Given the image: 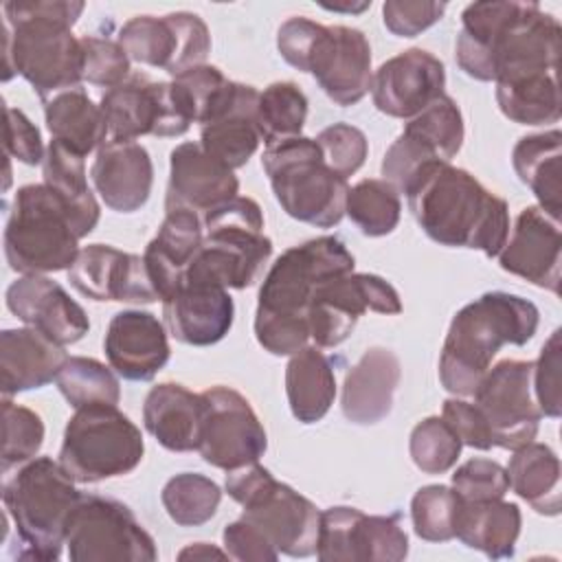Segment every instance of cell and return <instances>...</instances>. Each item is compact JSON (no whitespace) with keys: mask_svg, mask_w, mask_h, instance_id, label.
Returning <instances> with one entry per match:
<instances>
[{"mask_svg":"<svg viewBox=\"0 0 562 562\" xmlns=\"http://www.w3.org/2000/svg\"><path fill=\"white\" fill-rule=\"evenodd\" d=\"M68 281L92 301L154 303L160 301L145 259L108 244H88L68 268Z\"/></svg>","mask_w":562,"mask_h":562,"instance_id":"cell-21","label":"cell"},{"mask_svg":"<svg viewBox=\"0 0 562 562\" xmlns=\"http://www.w3.org/2000/svg\"><path fill=\"white\" fill-rule=\"evenodd\" d=\"M83 81L101 88H116L130 77V57L119 40L83 35Z\"/></svg>","mask_w":562,"mask_h":562,"instance_id":"cell-49","label":"cell"},{"mask_svg":"<svg viewBox=\"0 0 562 562\" xmlns=\"http://www.w3.org/2000/svg\"><path fill=\"white\" fill-rule=\"evenodd\" d=\"M200 397L198 452L202 459L224 472L259 461L268 448V437L250 402L222 384L202 391Z\"/></svg>","mask_w":562,"mask_h":562,"instance_id":"cell-17","label":"cell"},{"mask_svg":"<svg viewBox=\"0 0 562 562\" xmlns=\"http://www.w3.org/2000/svg\"><path fill=\"white\" fill-rule=\"evenodd\" d=\"M353 255L338 237L323 235L288 248L270 266L255 312L257 342L272 356H292L310 340L307 307L314 290L353 272Z\"/></svg>","mask_w":562,"mask_h":562,"instance_id":"cell-4","label":"cell"},{"mask_svg":"<svg viewBox=\"0 0 562 562\" xmlns=\"http://www.w3.org/2000/svg\"><path fill=\"white\" fill-rule=\"evenodd\" d=\"M441 417L457 432L463 446H470L476 450L494 448L487 422L474 402H468L465 397H457V395L448 397L443 402Z\"/></svg>","mask_w":562,"mask_h":562,"instance_id":"cell-55","label":"cell"},{"mask_svg":"<svg viewBox=\"0 0 562 562\" xmlns=\"http://www.w3.org/2000/svg\"><path fill=\"white\" fill-rule=\"evenodd\" d=\"M224 549L231 560L239 562H274L279 551L270 544V540L246 518H237L226 525L222 531Z\"/></svg>","mask_w":562,"mask_h":562,"instance_id":"cell-56","label":"cell"},{"mask_svg":"<svg viewBox=\"0 0 562 562\" xmlns=\"http://www.w3.org/2000/svg\"><path fill=\"white\" fill-rule=\"evenodd\" d=\"M446 88V68L424 48H408L386 59L371 77L373 105L393 119H413Z\"/></svg>","mask_w":562,"mask_h":562,"instance_id":"cell-20","label":"cell"},{"mask_svg":"<svg viewBox=\"0 0 562 562\" xmlns=\"http://www.w3.org/2000/svg\"><path fill=\"white\" fill-rule=\"evenodd\" d=\"M171 18L178 31V57L171 77H178L189 68L206 64V57L211 53V33L204 20L195 13L176 11L171 13Z\"/></svg>","mask_w":562,"mask_h":562,"instance_id":"cell-53","label":"cell"},{"mask_svg":"<svg viewBox=\"0 0 562 562\" xmlns=\"http://www.w3.org/2000/svg\"><path fill=\"white\" fill-rule=\"evenodd\" d=\"M224 487L244 507L241 518L255 525L279 555L307 558L316 553L318 507L288 483L277 481L259 461L228 470Z\"/></svg>","mask_w":562,"mask_h":562,"instance_id":"cell-11","label":"cell"},{"mask_svg":"<svg viewBox=\"0 0 562 562\" xmlns=\"http://www.w3.org/2000/svg\"><path fill=\"white\" fill-rule=\"evenodd\" d=\"M400 314L397 290L382 277L369 272H347L323 281L307 307L310 340L316 347H338L349 338L358 318L367 312Z\"/></svg>","mask_w":562,"mask_h":562,"instance_id":"cell-16","label":"cell"},{"mask_svg":"<svg viewBox=\"0 0 562 562\" xmlns=\"http://www.w3.org/2000/svg\"><path fill=\"white\" fill-rule=\"evenodd\" d=\"M110 367L125 380L147 382L169 360L167 327L151 312L123 310L112 316L103 338Z\"/></svg>","mask_w":562,"mask_h":562,"instance_id":"cell-26","label":"cell"},{"mask_svg":"<svg viewBox=\"0 0 562 562\" xmlns=\"http://www.w3.org/2000/svg\"><path fill=\"white\" fill-rule=\"evenodd\" d=\"M411 215L437 244L498 257L509 235L507 202L470 171L430 162L404 189Z\"/></svg>","mask_w":562,"mask_h":562,"instance_id":"cell-2","label":"cell"},{"mask_svg":"<svg viewBox=\"0 0 562 562\" xmlns=\"http://www.w3.org/2000/svg\"><path fill=\"white\" fill-rule=\"evenodd\" d=\"M57 389L72 408L90 404H119L121 384L112 367L86 356H68L57 375Z\"/></svg>","mask_w":562,"mask_h":562,"instance_id":"cell-44","label":"cell"},{"mask_svg":"<svg viewBox=\"0 0 562 562\" xmlns=\"http://www.w3.org/2000/svg\"><path fill=\"white\" fill-rule=\"evenodd\" d=\"M44 103V119L50 136L81 156L105 143L108 130L101 105H97L81 88L53 94Z\"/></svg>","mask_w":562,"mask_h":562,"instance_id":"cell-38","label":"cell"},{"mask_svg":"<svg viewBox=\"0 0 562 562\" xmlns=\"http://www.w3.org/2000/svg\"><path fill=\"white\" fill-rule=\"evenodd\" d=\"M560 22L536 2H472L454 44L459 68L479 81L558 68Z\"/></svg>","mask_w":562,"mask_h":562,"instance_id":"cell-1","label":"cell"},{"mask_svg":"<svg viewBox=\"0 0 562 562\" xmlns=\"http://www.w3.org/2000/svg\"><path fill=\"white\" fill-rule=\"evenodd\" d=\"M42 443V417L22 404H15L11 395H2V472L35 459Z\"/></svg>","mask_w":562,"mask_h":562,"instance_id":"cell-47","label":"cell"},{"mask_svg":"<svg viewBox=\"0 0 562 562\" xmlns=\"http://www.w3.org/2000/svg\"><path fill=\"white\" fill-rule=\"evenodd\" d=\"M75 479L50 457L26 461L2 485L4 516L15 527L13 555L53 562L66 547V527L81 501Z\"/></svg>","mask_w":562,"mask_h":562,"instance_id":"cell-6","label":"cell"},{"mask_svg":"<svg viewBox=\"0 0 562 562\" xmlns=\"http://www.w3.org/2000/svg\"><path fill=\"white\" fill-rule=\"evenodd\" d=\"M509 487L538 514L558 516L562 509L560 496V459L551 446L529 441L514 450L509 459Z\"/></svg>","mask_w":562,"mask_h":562,"instance_id":"cell-37","label":"cell"},{"mask_svg":"<svg viewBox=\"0 0 562 562\" xmlns=\"http://www.w3.org/2000/svg\"><path fill=\"white\" fill-rule=\"evenodd\" d=\"M450 487L461 501H492L505 498L509 492V479L507 470L498 461L476 457L454 470Z\"/></svg>","mask_w":562,"mask_h":562,"instance_id":"cell-50","label":"cell"},{"mask_svg":"<svg viewBox=\"0 0 562 562\" xmlns=\"http://www.w3.org/2000/svg\"><path fill=\"white\" fill-rule=\"evenodd\" d=\"M68 353L35 327L4 329L0 334L2 395L33 391L57 380Z\"/></svg>","mask_w":562,"mask_h":562,"instance_id":"cell-29","label":"cell"},{"mask_svg":"<svg viewBox=\"0 0 562 562\" xmlns=\"http://www.w3.org/2000/svg\"><path fill=\"white\" fill-rule=\"evenodd\" d=\"M307 119V97L294 81H274L259 92L257 127L261 143L301 136Z\"/></svg>","mask_w":562,"mask_h":562,"instance_id":"cell-43","label":"cell"},{"mask_svg":"<svg viewBox=\"0 0 562 562\" xmlns=\"http://www.w3.org/2000/svg\"><path fill=\"white\" fill-rule=\"evenodd\" d=\"M277 48L290 66L310 72L336 105H356L371 90V44L360 29L294 15L279 26Z\"/></svg>","mask_w":562,"mask_h":562,"instance_id":"cell-7","label":"cell"},{"mask_svg":"<svg viewBox=\"0 0 562 562\" xmlns=\"http://www.w3.org/2000/svg\"><path fill=\"white\" fill-rule=\"evenodd\" d=\"M472 397L487 422L494 448L518 450L536 439L542 413L533 395L531 360L496 362L481 378Z\"/></svg>","mask_w":562,"mask_h":562,"instance_id":"cell-15","label":"cell"},{"mask_svg":"<svg viewBox=\"0 0 562 562\" xmlns=\"http://www.w3.org/2000/svg\"><path fill=\"white\" fill-rule=\"evenodd\" d=\"M261 167L290 217L316 228H331L342 220L349 184L325 165L314 138L292 136L266 145Z\"/></svg>","mask_w":562,"mask_h":562,"instance_id":"cell-10","label":"cell"},{"mask_svg":"<svg viewBox=\"0 0 562 562\" xmlns=\"http://www.w3.org/2000/svg\"><path fill=\"white\" fill-rule=\"evenodd\" d=\"M498 263L538 288L560 294L562 279V233L560 222L540 206H527L518 213L507 235Z\"/></svg>","mask_w":562,"mask_h":562,"instance_id":"cell-22","label":"cell"},{"mask_svg":"<svg viewBox=\"0 0 562 562\" xmlns=\"http://www.w3.org/2000/svg\"><path fill=\"white\" fill-rule=\"evenodd\" d=\"M327 11H338V13H360V11H364V9H369L371 7V2H358V4H353V2H345V4H323Z\"/></svg>","mask_w":562,"mask_h":562,"instance_id":"cell-58","label":"cell"},{"mask_svg":"<svg viewBox=\"0 0 562 562\" xmlns=\"http://www.w3.org/2000/svg\"><path fill=\"white\" fill-rule=\"evenodd\" d=\"M86 4L77 0L4 2L2 79L22 75L42 101L83 81L81 37L72 26Z\"/></svg>","mask_w":562,"mask_h":562,"instance_id":"cell-3","label":"cell"},{"mask_svg":"<svg viewBox=\"0 0 562 562\" xmlns=\"http://www.w3.org/2000/svg\"><path fill=\"white\" fill-rule=\"evenodd\" d=\"M285 395L292 415L301 424L321 422L336 397V375L331 360L321 347H303L290 356L285 367Z\"/></svg>","mask_w":562,"mask_h":562,"instance_id":"cell-35","label":"cell"},{"mask_svg":"<svg viewBox=\"0 0 562 562\" xmlns=\"http://www.w3.org/2000/svg\"><path fill=\"white\" fill-rule=\"evenodd\" d=\"M496 103L501 112L520 125L558 123L562 114L558 68L525 70L498 77Z\"/></svg>","mask_w":562,"mask_h":562,"instance_id":"cell-36","label":"cell"},{"mask_svg":"<svg viewBox=\"0 0 562 562\" xmlns=\"http://www.w3.org/2000/svg\"><path fill=\"white\" fill-rule=\"evenodd\" d=\"M94 191L116 213L138 211L151 193L154 165L149 151L136 143H103L90 167Z\"/></svg>","mask_w":562,"mask_h":562,"instance_id":"cell-27","label":"cell"},{"mask_svg":"<svg viewBox=\"0 0 562 562\" xmlns=\"http://www.w3.org/2000/svg\"><path fill=\"white\" fill-rule=\"evenodd\" d=\"M461 498L448 485H424L411 501L415 533L426 542H448L454 538V520Z\"/></svg>","mask_w":562,"mask_h":562,"instance_id":"cell-46","label":"cell"},{"mask_svg":"<svg viewBox=\"0 0 562 562\" xmlns=\"http://www.w3.org/2000/svg\"><path fill=\"white\" fill-rule=\"evenodd\" d=\"M408 555V536L395 516H369L336 505L321 512L316 558L323 562H400Z\"/></svg>","mask_w":562,"mask_h":562,"instance_id":"cell-19","label":"cell"},{"mask_svg":"<svg viewBox=\"0 0 562 562\" xmlns=\"http://www.w3.org/2000/svg\"><path fill=\"white\" fill-rule=\"evenodd\" d=\"M461 439L457 432L446 424L443 417L430 415L415 424L408 439V452L417 470L424 474H443L448 472L459 454H461Z\"/></svg>","mask_w":562,"mask_h":562,"instance_id":"cell-45","label":"cell"},{"mask_svg":"<svg viewBox=\"0 0 562 562\" xmlns=\"http://www.w3.org/2000/svg\"><path fill=\"white\" fill-rule=\"evenodd\" d=\"M119 44L132 61L162 68L171 75L178 57V31L171 13L134 15L119 31Z\"/></svg>","mask_w":562,"mask_h":562,"instance_id":"cell-40","label":"cell"},{"mask_svg":"<svg viewBox=\"0 0 562 562\" xmlns=\"http://www.w3.org/2000/svg\"><path fill=\"white\" fill-rule=\"evenodd\" d=\"M465 127L457 101L441 94L417 116L408 119L402 134L382 158V180L404 193L417 171L430 162H450L463 145Z\"/></svg>","mask_w":562,"mask_h":562,"instance_id":"cell-18","label":"cell"},{"mask_svg":"<svg viewBox=\"0 0 562 562\" xmlns=\"http://www.w3.org/2000/svg\"><path fill=\"white\" fill-rule=\"evenodd\" d=\"M165 327L169 334L193 347L220 342L235 318L228 288L213 281L182 279L178 290L162 301Z\"/></svg>","mask_w":562,"mask_h":562,"instance_id":"cell-25","label":"cell"},{"mask_svg":"<svg viewBox=\"0 0 562 562\" xmlns=\"http://www.w3.org/2000/svg\"><path fill=\"white\" fill-rule=\"evenodd\" d=\"M86 156L66 147L64 143L50 138L46 147V156L42 162L44 182L64 198L77 220V228L81 239L88 237L99 224V202L86 178Z\"/></svg>","mask_w":562,"mask_h":562,"instance_id":"cell-39","label":"cell"},{"mask_svg":"<svg viewBox=\"0 0 562 562\" xmlns=\"http://www.w3.org/2000/svg\"><path fill=\"white\" fill-rule=\"evenodd\" d=\"M446 13V2H408L386 0L382 4V22L397 37H415L437 24Z\"/></svg>","mask_w":562,"mask_h":562,"instance_id":"cell-52","label":"cell"},{"mask_svg":"<svg viewBox=\"0 0 562 562\" xmlns=\"http://www.w3.org/2000/svg\"><path fill=\"white\" fill-rule=\"evenodd\" d=\"M72 562H154V538L121 501L83 494L66 527Z\"/></svg>","mask_w":562,"mask_h":562,"instance_id":"cell-13","label":"cell"},{"mask_svg":"<svg viewBox=\"0 0 562 562\" xmlns=\"http://www.w3.org/2000/svg\"><path fill=\"white\" fill-rule=\"evenodd\" d=\"M160 501L176 525L200 527L215 516L222 490L213 479L200 472H180L165 483Z\"/></svg>","mask_w":562,"mask_h":562,"instance_id":"cell-42","label":"cell"},{"mask_svg":"<svg viewBox=\"0 0 562 562\" xmlns=\"http://www.w3.org/2000/svg\"><path fill=\"white\" fill-rule=\"evenodd\" d=\"M226 558H228L226 549H220L209 542H193L178 553V560H226Z\"/></svg>","mask_w":562,"mask_h":562,"instance_id":"cell-57","label":"cell"},{"mask_svg":"<svg viewBox=\"0 0 562 562\" xmlns=\"http://www.w3.org/2000/svg\"><path fill=\"white\" fill-rule=\"evenodd\" d=\"M345 215L367 237H382L397 228L402 215L400 193L382 178H367L349 187Z\"/></svg>","mask_w":562,"mask_h":562,"instance_id":"cell-41","label":"cell"},{"mask_svg":"<svg viewBox=\"0 0 562 562\" xmlns=\"http://www.w3.org/2000/svg\"><path fill=\"white\" fill-rule=\"evenodd\" d=\"M204 241L202 215L189 209H167L156 237L147 244L143 259L160 299H169Z\"/></svg>","mask_w":562,"mask_h":562,"instance_id":"cell-31","label":"cell"},{"mask_svg":"<svg viewBox=\"0 0 562 562\" xmlns=\"http://www.w3.org/2000/svg\"><path fill=\"white\" fill-rule=\"evenodd\" d=\"M204 241L182 279L213 281L244 290L259 281L272 241L263 233V213L252 198L235 195L202 215Z\"/></svg>","mask_w":562,"mask_h":562,"instance_id":"cell-8","label":"cell"},{"mask_svg":"<svg viewBox=\"0 0 562 562\" xmlns=\"http://www.w3.org/2000/svg\"><path fill=\"white\" fill-rule=\"evenodd\" d=\"M520 525L522 514L516 503L503 498L461 501L454 520V538L492 560H503L514 555Z\"/></svg>","mask_w":562,"mask_h":562,"instance_id":"cell-33","label":"cell"},{"mask_svg":"<svg viewBox=\"0 0 562 562\" xmlns=\"http://www.w3.org/2000/svg\"><path fill=\"white\" fill-rule=\"evenodd\" d=\"M239 195V180L231 167L213 158L200 143H180L169 156L167 209H189L200 215Z\"/></svg>","mask_w":562,"mask_h":562,"instance_id":"cell-24","label":"cell"},{"mask_svg":"<svg viewBox=\"0 0 562 562\" xmlns=\"http://www.w3.org/2000/svg\"><path fill=\"white\" fill-rule=\"evenodd\" d=\"M562 132L549 130L522 136L512 149V165L522 184L531 189L538 206L560 222L562 211Z\"/></svg>","mask_w":562,"mask_h":562,"instance_id":"cell-34","label":"cell"},{"mask_svg":"<svg viewBox=\"0 0 562 562\" xmlns=\"http://www.w3.org/2000/svg\"><path fill=\"white\" fill-rule=\"evenodd\" d=\"M4 151L24 165L44 162L46 147L37 125L18 108H4Z\"/></svg>","mask_w":562,"mask_h":562,"instance_id":"cell-54","label":"cell"},{"mask_svg":"<svg viewBox=\"0 0 562 562\" xmlns=\"http://www.w3.org/2000/svg\"><path fill=\"white\" fill-rule=\"evenodd\" d=\"M400 380L402 364L395 351L386 347L367 349L342 382L340 408L345 419L358 426L382 422L393 408Z\"/></svg>","mask_w":562,"mask_h":562,"instance_id":"cell-28","label":"cell"},{"mask_svg":"<svg viewBox=\"0 0 562 562\" xmlns=\"http://www.w3.org/2000/svg\"><path fill=\"white\" fill-rule=\"evenodd\" d=\"M560 329H555L540 349L538 360L533 362V395L538 408L544 417H560L562 400H560V364H562V345Z\"/></svg>","mask_w":562,"mask_h":562,"instance_id":"cell-51","label":"cell"},{"mask_svg":"<svg viewBox=\"0 0 562 562\" xmlns=\"http://www.w3.org/2000/svg\"><path fill=\"white\" fill-rule=\"evenodd\" d=\"M257 103L259 90L255 86L233 81L231 94L222 110L200 130L202 149L233 171L244 167L261 143L257 127Z\"/></svg>","mask_w":562,"mask_h":562,"instance_id":"cell-30","label":"cell"},{"mask_svg":"<svg viewBox=\"0 0 562 562\" xmlns=\"http://www.w3.org/2000/svg\"><path fill=\"white\" fill-rule=\"evenodd\" d=\"M105 143H130L140 136H182L193 121L191 108L173 81L130 75L101 97Z\"/></svg>","mask_w":562,"mask_h":562,"instance_id":"cell-14","label":"cell"},{"mask_svg":"<svg viewBox=\"0 0 562 562\" xmlns=\"http://www.w3.org/2000/svg\"><path fill=\"white\" fill-rule=\"evenodd\" d=\"M75 213L46 182L15 191L4 228V257L20 274L68 270L79 255Z\"/></svg>","mask_w":562,"mask_h":562,"instance_id":"cell-9","label":"cell"},{"mask_svg":"<svg viewBox=\"0 0 562 562\" xmlns=\"http://www.w3.org/2000/svg\"><path fill=\"white\" fill-rule=\"evenodd\" d=\"M7 307L26 325L57 345L81 340L90 321L86 310L46 274H22L7 288Z\"/></svg>","mask_w":562,"mask_h":562,"instance_id":"cell-23","label":"cell"},{"mask_svg":"<svg viewBox=\"0 0 562 562\" xmlns=\"http://www.w3.org/2000/svg\"><path fill=\"white\" fill-rule=\"evenodd\" d=\"M200 419V393L176 382H162L149 389L143 404V424L162 448L171 452L198 450Z\"/></svg>","mask_w":562,"mask_h":562,"instance_id":"cell-32","label":"cell"},{"mask_svg":"<svg viewBox=\"0 0 562 562\" xmlns=\"http://www.w3.org/2000/svg\"><path fill=\"white\" fill-rule=\"evenodd\" d=\"M314 140L321 147L325 165L345 180L364 165L369 154V140L364 132L349 123H334L321 130Z\"/></svg>","mask_w":562,"mask_h":562,"instance_id":"cell-48","label":"cell"},{"mask_svg":"<svg viewBox=\"0 0 562 562\" xmlns=\"http://www.w3.org/2000/svg\"><path fill=\"white\" fill-rule=\"evenodd\" d=\"M145 454L138 426L116 404L75 408L64 430L59 465L77 483H99L136 470Z\"/></svg>","mask_w":562,"mask_h":562,"instance_id":"cell-12","label":"cell"},{"mask_svg":"<svg viewBox=\"0 0 562 562\" xmlns=\"http://www.w3.org/2000/svg\"><path fill=\"white\" fill-rule=\"evenodd\" d=\"M540 323L538 307L509 292H485L463 305L450 321L441 356V386L457 395H474L503 345H527Z\"/></svg>","mask_w":562,"mask_h":562,"instance_id":"cell-5","label":"cell"}]
</instances>
